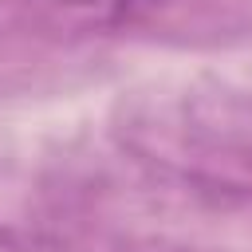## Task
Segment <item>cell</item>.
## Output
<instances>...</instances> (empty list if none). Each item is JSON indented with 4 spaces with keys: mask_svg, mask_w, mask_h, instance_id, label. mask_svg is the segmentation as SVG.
<instances>
[{
    "mask_svg": "<svg viewBox=\"0 0 252 252\" xmlns=\"http://www.w3.org/2000/svg\"><path fill=\"white\" fill-rule=\"evenodd\" d=\"M59 4H75V8H94V12H114V16H122V12H134V8L154 4V0H59Z\"/></svg>",
    "mask_w": 252,
    "mask_h": 252,
    "instance_id": "6da1fadb",
    "label": "cell"
}]
</instances>
